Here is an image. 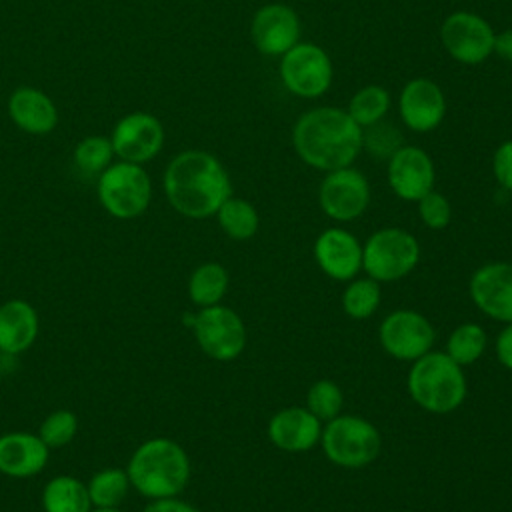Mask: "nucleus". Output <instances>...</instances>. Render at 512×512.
Wrapping results in <instances>:
<instances>
[{
	"mask_svg": "<svg viewBox=\"0 0 512 512\" xmlns=\"http://www.w3.org/2000/svg\"><path fill=\"white\" fill-rule=\"evenodd\" d=\"M496 32L476 12L456 10L440 26V42L446 52L460 64H480L494 52Z\"/></svg>",
	"mask_w": 512,
	"mask_h": 512,
	"instance_id": "obj_10",
	"label": "nucleus"
},
{
	"mask_svg": "<svg viewBox=\"0 0 512 512\" xmlns=\"http://www.w3.org/2000/svg\"><path fill=\"white\" fill-rule=\"evenodd\" d=\"M488 336L480 324L464 322L456 326L446 342V354L460 366L474 364L486 350Z\"/></svg>",
	"mask_w": 512,
	"mask_h": 512,
	"instance_id": "obj_28",
	"label": "nucleus"
},
{
	"mask_svg": "<svg viewBox=\"0 0 512 512\" xmlns=\"http://www.w3.org/2000/svg\"><path fill=\"white\" fill-rule=\"evenodd\" d=\"M10 120L26 134H50L58 124V110L48 94L38 88H16L8 98Z\"/></svg>",
	"mask_w": 512,
	"mask_h": 512,
	"instance_id": "obj_21",
	"label": "nucleus"
},
{
	"mask_svg": "<svg viewBox=\"0 0 512 512\" xmlns=\"http://www.w3.org/2000/svg\"><path fill=\"white\" fill-rule=\"evenodd\" d=\"M404 146L402 132L386 120L362 128V150L376 160H390Z\"/></svg>",
	"mask_w": 512,
	"mask_h": 512,
	"instance_id": "obj_31",
	"label": "nucleus"
},
{
	"mask_svg": "<svg viewBox=\"0 0 512 512\" xmlns=\"http://www.w3.org/2000/svg\"><path fill=\"white\" fill-rule=\"evenodd\" d=\"M228 282L230 276L222 264L204 262L196 266L188 278V296L200 308L220 304L228 290Z\"/></svg>",
	"mask_w": 512,
	"mask_h": 512,
	"instance_id": "obj_24",
	"label": "nucleus"
},
{
	"mask_svg": "<svg viewBox=\"0 0 512 512\" xmlns=\"http://www.w3.org/2000/svg\"><path fill=\"white\" fill-rule=\"evenodd\" d=\"M78 434V416L72 410H54L40 424L38 436L48 448L68 446Z\"/></svg>",
	"mask_w": 512,
	"mask_h": 512,
	"instance_id": "obj_33",
	"label": "nucleus"
},
{
	"mask_svg": "<svg viewBox=\"0 0 512 512\" xmlns=\"http://www.w3.org/2000/svg\"><path fill=\"white\" fill-rule=\"evenodd\" d=\"M416 204H418V216H420L422 224L428 226L430 230H442L450 224L452 206L444 194L430 190Z\"/></svg>",
	"mask_w": 512,
	"mask_h": 512,
	"instance_id": "obj_34",
	"label": "nucleus"
},
{
	"mask_svg": "<svg viewBox=\"0 0 512 512\" xmlns=\"http://www.w3.org/2000/svg\"><path fill=\"white\" fill-rule=\"evenodd\" d=\"M496 358L504 368L512 370V322H508L496 338Z\"/></svg>",
	"mask_w": 512,
	"mask_h": 512,
	"instance_id": "obj_36",
	"label": "nucleus"
},
{
	"mask_svg": "<svg viewBox=\"0 0 512 512\" xmlns=\"http://www.w3.org/2000/svg\"><path fill=\"white\" fill-rule=\"evenodd\" d=\"M320 270L334 280H352L362 268V244L344 228H326L314 242Z\"/></svg>",
	"mask_w": 512,
	"mask_h": 512,
	"instance_id": "obj_18",
	"label": "nucleus"
},
{
	"mask_svg": "<svg viewBox=\"0 0 512 512\" xmlns=\"http://www.w3.org/2000/svg\"><path fill=\"white\" fill-rule=\"evenodd\" d=\"M164 192L178 214L202 220L214 216L222 202L232 196V182L214 154L184 150L166 166Z\"/></svg>",
	"mask_w": 512,
	"mask_h": 512,
	"instance_id": "obj_1",
	"label": "nucleus"
},
{
	"mask_svg": "<svg viewBox=\"0 0 512 512\" xmlns=\"http://www.w3.org/2000/svg\"><path fill=\"white\" fill-rule=\"evenodd\" d=\"M192 332L200 350L218 362L238 358L246 346L244 320L228 306L214 304L200 308L192 318Z\"/></svg>",
	"mask_w": 512,
	"mask_h": 512,
	"instance_id": "obj_8",
	"label": "nucleus"
},
{
	"mask_svg": "<svg viewBox=\"0 0 512 512\" xmlns=\"http://www.w3.org/2000/svg\"><path fill=\"white\" fill-rule=\"evenodd\" d=\"M388 184L392 192L408 202H418L434 190L436 170L430 154L418 146H402L388 160Z\"/></svg>",
	"mask_w": 512,
	"mask_h": 512,
	"instance_id": "obj_17",
	"label": "nucleus"
},
{
	"mask_svg": "<svg viewBox=\"0 0 512 512\" xmlns=\"http://www.w3.org/2000/svg\"><path fill=\"white\" fill-rule=\"evenodd\" d=\"M390 110V92L378 84H368L352 94L348 102V116L360 126H370L384 120Z\"/></svg>",
	"mask_w": 512,
	"mask_h": 512,
	"instance_id": "obj_27",
	"label": "nucleus"
},
{
	"mask_svg": "<svg viewBox=\"0 0 512 512\" xmlns=\"http://www.w3.org/2000/svg\"><path fill=\"white\" fill-rule=\"evenodd\" d=\"M40 320L36 308L22 300L12 298L0 304V352L18 356L26 352L38 336Z\"/></svg>",
	"mask_w": 512,
	"mask_h": 512,
	"instance_id": "obj_22",
	"label": "nucleus"
},
{
	"mask_svg": "<svg viewBox=\"0 0 512 512\" xmlns=\"http://www.w3.org/2000/svg\"><path fill=\"white\" fill-rule=\"evenodd\" d=\"M326 458L342 468H364L380 454V432L372 422L354 414L328 420L320 436Z\"/></svg>",
	"mask_w": 512,
	"mask_h": 512,
	"instance_id": "obj_5",
	"label": "nucleus"
},
{
	"mask_svg": "<svg viewBox=\"0 0 512 512\" xmlns=\"http://www.w3.org/2000/svg\"><path fill=\"white\" fill-rule=\"evenodd\" d=\"M492 172L496 182L512 192V140H504L492 156Z\"/></svg>",
	"mask_w": 512,
	"mask_h": 512,
	"instance_id": "obj_35",
	"label": "nucleus"
},
{
	"mask_svg": "<svg viewBox=\"0 0 512 512\" xmlns=\"http://www.w3.org/2000/svg\"><path fill=\"white\" fill-rule=\"evenodd\" d=\"M380 306V282L366 278H352L342 294V308L354 320L370 318Z\"/></svg>",
	"mask_w": 512,
	"mask_h": 512,
	"instance_id": "obj_29",
	"label": "nucleus"
},
{
	"mask_svg": "<svg viewBox=\"0 0 512 512\" xmlns=\"http://www.w3.org/2000/svg\"><path fill=\"white\" fill-rule=\"evenodd\" d=\"M142 512H200L192 504L180 500L178 496L174 498H162V500H152Z\"/></svg>",
	"mask_w": 512,
	"mask_h": 512,
	"instance_id": "obj_37",
	"label": "nucleus"
},
{
	"mask_svg": "<svg viewBox=\"0 0 512 512\" xmlns=\"http://www.w3.org/2000/svg\"><path fill=\"white\" fill-rule=\"evenodd\" d=\"M110 142L120 160L146 164L164 146V126L150 112H130L116 122Z\"/></svg>",
	"mask_w": 512,
	"mask_h": 512,
	"instance_id": "obj_13",
	"label": "nucleus"
},
{
	"mask_svg": "<svg viewBox=\"0 0 512 512\" xmlns=\"http://www.w3.org/2000/svg\"><path fill=\"white\" fill-rule=\"evenodd\" d=\"M190 458L172 438L144 440L130 456L126 472L130 486L144 498L162 500L178 496L190 480Z\"/></svg>",
	"mask_w": 512,
	"mask_h": 512,
	"instance_id": "obj_3",
	"label": "nucleus"
},
{
	"mask_svg": "<svg viewBox=\"0 0 512 512\" xmlns=\"http://www.w3.org/2000/svg\"><path fill=\"white\" fill-rule=\"evenodd\" d=\"M278 72L284 88L300 98H318L332 84V60L312 42H298L282 54Z\"/></svg>",
	"mask_w": 512,
	"mask_h": 512,
	"instance_id": "obj_9",
	"label": "nucleus"
},
{
	"mask_svg": "<svg viewBox=\"0 0 512 512\" xmlns=\"http://www.w3.org/2000/svg\"><path fill=\"white\" fill-rule=\"evenodd\" d=\"M50 448L38 434L8 432L0 436V474L10 478H32L46 464Z\"/></svg>",
	"mask_w": 512,
	"mask_h": 512,
	"instance_id": "obj_20",
	"label": "nucleus"
},
{
	"mask_svg": "<svg viewBox=\"0 0 512 512\" xmlns=\"http://www.w3.org/2000/svg\"><path fill=\"white\" fill-rule=\"evenodd\" d=\"M470 298L488 318L512 322V262L480 266L470 278Z\"/></svg>",
	"mask_w": 512,
	"mask_h": 512,
	"instance_id": "obj_16",
	"label": "nucleus"
},
{
	"mask_svg": "<svg viewBox=\"0 0 512 512\" xmlns=\"http://www.w3.org/2000/svg\"><path fill=\"white\" fill-rule=\"evenodd\" d=\"M344 406L342 388L332 380H318L306 392V408L322 422L332 420Z\"/></svg>",
	"mask_w": 512,
	"mask_h": 512,
	"instance_id": "obj_32",
	"label": "nucleus"
},
{
	"mask_svg": "<svg viewBox=\"0 0 512 512\" xmlns=\"http://www.w3.org/2000/svg\"><path fill=\"white\" fill-rule=\"evenodd\" d=\"M96 192L110 216L132 220L146 212L152 198V182L142 164L118 160L98 176Z\"/></svg>",
	"mask_w": 512,
	"mask_h": 512,
	"instance_id": "obj_6",
	"label": "nucleus"
},
{
	"mask_svg": "<svg viewBox=\"0 0 512 512\" xmlns=\"http://www.w3.org/2000/svg\"><path fill=\"white\" fill-rule=\"evenodd\" d=\"M292 144L304 164L332 172L354 164L362 152V128L346 110L320 106L304 112L296 120Z\"/></svg>",
	"mask_w": 512,
	"mask_h": 512,
	"instance_id": "obj_2",
	"label": "nucleus"
},
{
	"mask_svg": "<svg viewBox=\"0 0 512 512\" xmlns=\"http://www.w3.org/2000/svg\"><path fill=\"white\" fill-rule=\"evenodd\" d=\"M318 202L328 218L352 222L362 216L370 204V184L366 176L352 166L326 172L318 188Z\"/></svg>",
	"mask_w": 512,
	"mask_h": 512,
	"instance_id": "obj_11",
	"label": "nucleus"
},
{
	"mask_svg": "<svg viewBox=\"0 0 512 512\" xmlns=\"http://www.w3.org/2000/svg\"><path fill=\"white\" fill-rule=\"evenodd\" d=\"M496 56H500L506 62H512V28L498 32L494 36V52Z\"/></svg>",
	"mask_w": 512,
	"mask_h": 512,
	"instance_id": "obj_38",
	"label": "nucleus"
},
{
	"mask_svg": "<svg viewBox=\"0 0 512 512\" xmlns=\"http://www.w3.org/2000/svg\"><path fill=\"white\" fill-rule=\"evenodd\" d=\"M408 392L422 410L450 414L466 398V376L446 352H426L410 368Z\"/></svg>",
	"mask_w": 512,
	"mask_h": 512,
	"instance_id": "obj_4",
	"label": "nucleus"
},
{
	"mask_svg": "<svg viewBox=\"0 0 512 512\" xmlns=\"http://www.w3.org/2000/svg\"><path fill=\"white\" fill-rule=\"evenodd\" d=\"M44 512H90L88 486L74 476H54L40 496Z\"/></svg>",
	"mask_w": 512,
	"mask_h": 512,
	"instance_id": "obj_23",
	"label": "nucleus"
},
{
	"mask_svg": "<svg viewBox=\"0 0 512 512\" xmlns=\"http://www.w3.org/2000/svg\"><path fill=\"white\" fill-rule=\"evenodd\" d=\"M322 422L304 406L276 412L268 422L270 442L284 452H306L320 442Z\"/></svg>",
	"mask_w": 512,
	"mask_h": 512,
	"instance_id": "obj_19",
	"label": "nucleus"
},
{
	"mask_svg": "<svg viewBox=\"0 0 512 512\" xmlns=\"http://www.w3.org/2000/svg\"><path fill=\"white\" fill-rule=\"evenodd\" d=\"M90 512H124V510H120V506H110V508H92Z\"/></svg>",
	"mask_w": 512,
	"mask_h": 512,
	"instance_id": "obj_39",
	"label": "nucleus"
},
{
	"mask_svg": "<svg viewBox=\"0 0 512 512\" xmlns=\"http://www.w3.org/2000/svg\"><path fill=\"white\" fill-rule=\"evenodd\" d=\"M420 260L418 240L402 228L376 230L362 246V270L376 282L408 276Z\"/></svg>",
	"mask_w": 512,
	"mask_h": 512,
	"instance_id": "obj_7",
	"label": "nucleus"
},
{
	"mask_svg": "<svg viewBox=\"0 0 512 512\" xmlns=\"http://www.w3.org/2000/svg\"><path fill=\"white\" fill-rule=\"evenodd\" d=\"M214 216L218 218L222 232L232 240H248L258 232L260 226L256 208L248 200L236 196L226 198Z\"/></svg>",
	"mask_w": 512,
	"mask_h": 512,
	"instance_id": "obj_25",
	"label": "nucleus"
},
{
	"mask_svg": "<svg viewBox=\"0 0 512 512\" xmlns=\"http://www.w3.org/2000/svg\"><path fill=\"white\" fill-rule=\"evenodd\" d=\"M86 486L92 508L120 506L122 500L128 496V490L132 488L128 472L122 468H104L96 472Z\"/></svg>",
	"mask_w": 512,
	"mask_h": 512,
	"instance_id": "obj_26",
	"label": "nucleus"
},
{
	"mask_svg": "<svg viewBox=\"0 0 512 512\" xmlns=\"http://www.w3.org/2000/svg\"><path fill=\"white\" fill-rule=\"evenodd\" d=\"M114 158V148L106 136H88L74 148V166L86 176H100Z\"/></svg>",
	"mask_w": 512,
	"mask_h": 512,
	"instance_id": "obj_30",
	"label": "nucleus"
},
{
	"mask_svg": "<svg viewBox=\"0 0 512 512\" xmlns=\"http://www.w3.org/2000/svg\"><path fill=\"white\" fill-rule=\"evenodd\" d=\"M382 348L396 360H416L430 352L434 328L416 310H396L388 314L378 328Z\"/></svg>",
	"mask_w": 512,
	"mask_h": 512,
	"instance_id": "obj_12",
	"label": "nucleus"
},
{
	"mask_svg": "<svg viewBox=\"0 0 512 512\" xmlns=\"http://www.w3.org/2000/svg\"><path fill=\"white\" fill-rule=\"evenodd\" d=\"M398 112L404 126L412 132H432L442 124L446 114L444 92L430 78H412L398 96Z\"/></svg>",
	"mask_w": 512,
	"mask_h": 512,
	"instance_id": "obj_15",
	"label": "nucleus"
},
{
	"mask_svg": "<svg viewBox=\"0 0 512 512\" xmlns=\"http://www.w3.org/2000/svg\"><path fill=\"white\" fill-rule=\"evenodd\" d=\"M250 36L258 52L266 56H282L300 38V20L294 8L272 2L256 10L250 22Z\"/></svg>",
	"mask_w": 512,
	"mask_h": 512,
	"instance_id": "obj_14",
	"label": "nucleus"
}]
</instances>
